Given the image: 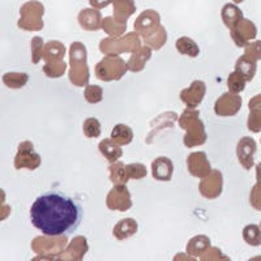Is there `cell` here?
Here are the masks:
<instances>
[{
	"label": "cell",
	"mask_w": 261,
	"mask_h": 261,
	"mask_svg": "<svg viewBox=\"0 0 261 261\" xmlns=\"http://www.w3.org/2000/svg\"><path fill=\"white\" fill-rule=\"evenodd\" d=\"M83 208L77 201L50 192L39 196L30 208L32 225L43 235L60 237L74 232L83 220Z\"/></svg>",
	"instance_id": "obj_1"
},
{
	"label": "cell",
	"mask_w": 261,
	"mask_h": 261,
	"mask_svg": "<svg viewBox=\"0 0 261 261\" xmlns=\"http://www.w3.org/2000/svg\"><path fill=\"white\" fill-rule=\"evenodd\" d=\"M69 73L71 84L79 88L89 85L90 71L88 65V51L84 43L73 42L69 46Z\"/></svg>",
	"instance_id": "obj_2"
},
{
	"label": "cell",
	"mask_w": 261,
	"mask_h": 261,
	"mask_svg": "<svg viewBox=\"0 0 261 261\" xmlns=\"http://www.w3.org/2000/svg\"><path fill=\"white\" fill-rule=\"evenodd\" d=\"M179 127L186 130L183 137L184 146L187 148H195L201 146L206 143L208 135L205 132L204 123L200 120V113L196 109H188L184 110L179 118Z\"/></svg>",
	"instance_id": "obj_3"
},
{
	"label": "cell",
	"mask_w": 261,
	"mask_h": 261,
	"mask_svg": "<svg viewBox=\"0 0 261 261\" xmlns=\"http://www.w3.org/2000/svg\"><path fill=\"white\" fill-rule=\"evenodd\" d=\"M141 47L140 34L127 33L122 37H107L99 42V51L103 55H120L123 53H135Z\"/></svg>",
	"instance_id": "obj_4"
},
{
	"label": "cell",
	"mask_w": 261,
	"mask_h": 261,
	"mask_svg": "<svg viewBox=\"0 0 261 261\" xmlns=\"http://www.w3.org/2000/svg\"><path fill=\"white\" fill-rule=\"evenodd\" d=\"M43 15H45V6L38 0L27 2L20 8V20L17 27L27 32H39L43 29Z\"/></svg>",
	"instance_id": "obj_5"
},
{
	"label": "cell",
	"mask_w": 261,
	"mask_h": 261,
	"mask_svg": "<svg viewBox=\"0 0 261 261\" xmlns=\"http://www.w3.org/2000/svg\"><path fill=\"white\" fill-rule=\"evenodd\" d=\"M65 246H67V235H60V237H50V235L37 237L33 239L32 244H30L33 252L42 256V258H48V260L60 258L62 253L64 252Z\"/></svg>",
	"instance_id": "obj_6"
},
{
	"label": "cell",
	"mask_w": 261,
	"mask_h": 261,
	"mask_svg": "<svg viewBox=\"0 0 261 261\" xmlns=\"http://www.w3.org/2000/svg\"><path fill=\"white\" fill-rule=\"evenodd\" d=\"M128 64L119 55H106L95 65V76L98 80L110 83L119 81L127 73Z\"/></svg>",
	"instance_id": "obj_7"
},
{
	"label": "cell",
	"mask_w": 261,
	"mask_h": 261,
	"mask_svg": "<svg viewBox=\"0 0 261 261\" xmlns=\"http://www.w3.org/2000/svg\"><path fill=\"white\" fill-rule=\"evenodd\" d=\"M42 163L41 155L38 154L34 149L30 141H22V143L18 145L17 153L15 155V161H13V165H15L16 170H37Z\"/></svg>",
	"instance_id": "obj_8"
},
{
	"label": "cell",
	"mask_w": 261,
	"mask_h": 261,
	"mask_svg": "<svg viewBox=\"0 0 261 261\" xmlns=\"http://www.w3.org/2000/svg\"><path fill=\"white\" fill-rule=\"evenodd\" d=\"M132 199L127 184H114L106 197V206L110 211L127 212L132 208Z\"/></svg>",
	"instance_id": "obj_9"
},
{
	"label": "cell",
	"mask_w": 261,
	"mask_h": 261,
	"mask_svg": "<svg viewBox=\"0 0 261 261\" xmlns=\"http://www.w3.org/2000/svg\"><path fill=\"white\" fill-rule=\"evenodd\" d=\"M161 16L154 9H146L140 13L135 20V32L140 34L143 38H148L151 34H154L161 27Z\"/></svg>",
	"instance_id": "obj_10"
},
{
	"label": "cell",
	"mask_w": 261,
	"mask_h": 261,
	"mask_svg": "<svg viewBox=\"0 0 261 261\" xmlns=\"http://www.w3.org/2000/svg\"><path fill=\"white\" fill-rule=\"evenodd\" d=\"M230 34H231V39L234 41L235 46H238L239 48H244L249 42H252L256 38L257 28H256L252 21L243 17L230 30Z\"/></svg>",
	"instance_id": "obj_11"
},
{
	"label": "cell",
	"mask_w": 261,
	"mask_h": 261,
	"mask_svg": "<svg viewBox=\"0 0 261 261\" xmlns=\"http://www.w3.org/2000/svg\"><path fill=\"white\" fill-rule=\"evenodd\" d=\"M242 107V98L239 94H235L232 92L223 93L221 97L214 103V113L217 116H222V118H227V116H235Z\"/></svg>",
	"instance_id": "obj_12"
},
{
	"label": "cell",
	"mask_w": 261,
	"mask_h": 261,
	"mask_svg": "<svg viewBox=\"0 0 261 261\" xmlns=\"http://www.w3.org/2000/svg\"><path fill=\"white\" fill-rule=\"evenodd\" d=\"M200 193L202 197L208 200H214L220 197L223 190V176L220 170H213L208 176L202 178L199 186Z\"/></svg>",
	"instance_id": "obj_13"
},
{
	"label": "cell",
	"mask_w": 261,
	"mask_h": 261,
	"mask_svg": "<svg viewBox=\"0 0 261 261\" xmlns=\"http://www.w3.org/2000/svg\"><path fill=\"white\" fill-rule=\"evenodd\" d=\"M257 150L256 141L252 137H242L237 144V157L244 170H251L255 165V153Z\"/></svg>",
	"instance_id": "obj_14"
},
{
	"label": "cell",
	"mask_w": 261,
	"mask_h": 261,
	"mask_svg": "<svg viewBox=\"0 0 261 261\" xmlns=\"http://www.w3.org/2000/svg\"><path fill=\"white\" fill-rule=\"evenodd\" d=\"M187 169L191 175L195 178H205L208 176L212 170L211 162L205 151H193L187 157Z\"/></svg>",
	"instance_id": "obj_15"
},
{
	"label": "cell",
	"mask_w": 261,
	"mask_h": 261,
	"mask_svg": "<svg viewBox=\"0 0 261 261\" xmlns=\"http://www.w3.org/2000/svg\"><path fill=\"white\" fill-rule=\"evenodd\" d=\"M206 94V85L204 81L196 80L188 88L180 92V99L188 109H197Z\"/></svg>",
	"instance_id": "obj_16"
},
{
	"label": "cell",
	"mask_w": 261,
	"mask_h": 261,
	"mask_svg": "<svg viewBox=\"0 0 261 261\" xmlns=\"http://www.w3.org/2000/svg\"><path fill=\"white\" fill-rule=\"evenodd\" d=\"M89 251V244L85 237H76L73 241L67 246L64 252L60 256V260H69V261H80L83 260L84 256Z\"/></svg>",
	"instance_id": "obj_17"
},
{
	"label": "cell",
	"mask_w": 261,
	"mask_h": 261,
	"mask_svg": "<svg viewBox=\"0 0 261 261\" xmlns=\"http://www.w3.org/2000/svg\"><path fill=\"white\" fill-rule=\"evenodd\" d=\"M77 21L80 27L88 32H97L102 29V18L99 9L97 8H84L81 9L77 16Z\"/></svg>",
	"instance_id": "obj_18"
},
{
	"label": "cell",
	"mask_w": 261,
	"mask_h": 261,
	"mask_svg": "<svg viewBox=\"0 0 261 261\" xmlns=\"http://www.w3.org/2000/svg\"><path fill=\"white\" fill-rule=\"evenodd\" d=\"M174 174V163L167 157H158L151 162V175L158 181H170Z\"/></svg>",
	"instance_id": "obj_19"
},
{
	"label": "cell",
	"mask_w": 261,
	"mask_h": 261,
	"mask_svg": "<svg viewBox=\"0 0 261 261\" xmlns=\"http://www.w3.org/2000/svg\"><path fill=\"white\" fill-rule=\"evenodd\" d=\"M248 109L249 114L247 128L253 134H258L261 130V93L249 99Z\"/></svg>",
	"instance_id": "obj_20"
},
{
	"label": "cell",
	"mask_w": 261,
	"mask_h": 261,
	"mask_svg": "<svg viewBox=\"0 0 261 261\" xmlns=\"http://www.w3.org/2000/svg\"><path fill=\"white\" fill-rule=\"evenodd\" d=\"M151 59V48L149 46H141L137 51L132 53L130 58L128 59V69L134 73L144 71L146 63Z\"/></svg>",
	"instance_id": "obj_21"
},
{
	"label": "cell",
	"mask_w": 261,
	"mask_h": 261,
	"mask_svg": "<svg viewBox=\"0 0 261 261\" xmlns=\"http://www.w3.org/2000/svg\"><path fill=\"white\" fill-rule=\"evenodd\" d=\"M139 223L134 218H123L113 228V235L118 241H125L128 238L136 235Z\"/></svg>",
	"instance_id": "obj_22"
},
{
	"label": "cell",
	"mask_w": 261,
	"mask_h": 261,
	"mask_svg": "<svg viewBox=\"0 0 261 261\" xmlns=\"http://www.w3.org/2000/svg\"><path fill=\"white\" fill-rule=\"evenodd\" d=\"M136 12V3L135 0H114L113 13L115 20L120 22H127L128 18Z\"/></svg>",
	"instance_id": "obj_23"
},
{
	"label": "cell",
	"mask_w": 261,
	"mask_h": 261,
	"mask_svg": "<svg viewBox=\"0 0 261 261\" xmlns=\"http://www.w3.org/2000/svg\"><path fill=\"white\" fill-rule=\"evenodd\" d=\"M98 150L101 151V154L106 158L110 163L116 162L122 158L123 150L122 146L116 144L113 139H105L98 144Z\"/></svg>",
	"instance_id": "obj_24"
},
{
	"label": "cell",
	"mask_w": 261,
	"mask_h": 261,
	"mask_svg": "<svg viewBox=\"0 0 261 261\" xmlns=\"http://www.w3.org/2000/svg\"><path fill=\"white\" fill-rule=\"evenodd\" d=\"M235 71L241 72L247 80V83H251L255 77L256 71H257V62L248 55L243 54L235 63Z\"/></svg>",
	"instance_id": "obj_25"
},
{
	"label": "cell",
	"mask_w": 261,
	"mask_h": 261,
	"mask_svg": "<svg viewBox=\"0 0 261 261\" xmlns=\"http://www.w3.org/2000/svg\"><path fill=\"white\" fill-rule=\"evenodd\" d=\"M221 17H222L223 24L226 25V28L231 30L243 18V12H242V9L239 7L235 6V3H227L221 9Z\"/></svg>",
	"instance_id": "obj_26"
},
{
	"label": "cell",
	"mask_w": 261,
	"mask_h": 261,
	"mask_svg": "<svg viewBox=\"0 0 261 261\" xmlns=\"http://www.w3.org/2000/svg\"><path fill=\"white\" fill-rule=\"evenodd\" d=\"M211 247V239L206 235H197L188 242L186 249H187L188 256H192V257H199L200 256L201 257Z\"/></svg>",
	"instance_id": "obj_27"
},
{
	"label": "cell",
	"mask_w": 261,
	"mask_h": 261,
	"mask_svg": "<svg viewBox=\"0 0 261 261\" xmlns=\"http://www.w3.org/2000/svg\"><path fill=\"white\" fill-rule=\"evenodd\" d=\"M65 53V46L59 41H50L47 42L43 47V53H42V59L46 63L48 62H58V60H63Z\"/></svg>",
	"instance_id": "obj_28"
},
{
	"label": "cell",
	"mask_w": 261,
	"mask_h": 261,
	"mask_svg": "<svg viewBox=\"0 0 261 261\" xmlns=\"http://www.w3.org/2000/svg\"><path fill=\"white\" fill-rule=\"evenodd\" d=\"M111 139L120 146L129 145L134 141V130L125 124H116L111 130Z\"/></svg>",
	"instance_id": "obj_29"
},
{
	"label": "cell",
	"mask_w": 261,
	"mask_h": 261,
	"mask_svg": "<svg viewBox=\"0 0 261 261\" xmlns=\"http://www.w3.org/2000/svg\"><path fill=\"white\" fill-rule=\"evenodd\" d=\"M102 30L109 37H122L127 30V22H120L114 16H107L102 21Z\"/></svg>",
	"instance_id": "obj_30"
},
{
	"label": "cell",
	"mask_w": 261,
	"mask_h": 261,
	"mask_svg": "<svg viewBox=\"0 0 261 261\" xmlns=\"http://www.w3.org/2000/svg\"><path fill=\"white\" fill-rule=\"evenodd\" d=\"M175 47L179 54L186 55V57L188 58L199 57L200 54L199 45H197L193 39H191L190 37H180L179 39H176Z\"/></svg>",
	"instance_id": "obj_31"
},
{
	"label": "cell",
	"mask_w": 261,
	"mask_h": 261,
	"mask_svg": "<svg viewBox=\"0 0 261 261\" xmlns=\"http://www.w3.org/2000/svg\"><path fill=\"white\" fill-rule=\"evenodd\" d=\"M29 81V74L25 72H7L3 74V84L9 89H21Z\"/></svg>",
	"instance_id": "obj_32"
},
{
	"label": "cell",
	"mask_w": 261,
	"mask_h": 261,
	"mask_svg": "<svg viewBox=\"0 0 261 261\" xmlns=\"http://www.w3.org/2000/svg\"><path fill=\"white\" fill-rule=\"evenodd\" d=\"M109 175L113 184H127L129 180L127 172V165L123 162H114L109 167Z\"/></svg>",
	"instance_id": "obj_33"
},
{
	"label": "cell",
	"mask_w": 261,
	"mask_h": 261,
	"mask_svg": "<svg viewBox=\"0 0 261 261\" xmlns=\"http://www.w3.org/2000/svg\"><path fill=\"white\" fill-rule=\"evenodd\" d=\"M166 42H167V30L163 25H161L160 29H158L154 34H151V36L148 37V38H144V43H145L146 46H149L151 50H155V51L161 50L163 46L166 45Z\"/></svg>",
	"instance_id": "obj_34"
},
{
	"label": "cell",
	"mask_w": 261,
	"mask_h": 261,
	"mask_svg": "<svg viewBox=\"0 0 261 261\" xmlns=\"http://www.w3.org/2000/svg\"><path fill=\"white\" fill-rule=\"evenodd\" d=\"M243 239L252 247L261 246V227L257 225H247L243 228Z\"/></svg>",
	"instance_id": "obj_35"
},
{
	"label": "cell",
	"mask_w": 261,
	"mask_h": 261,
	"mask_svg": "<svg viewBox=\"0 0 261 261\" xmlns=\"http://www.w3.org/2000/svg\"><path fill=\"white\" fill-rule=\"evenodd\" d=\"M246 84H247V80L244 79V76L241 73V72L234 71L228 74L227 88L230 92L235 93V94H239V93H242L244 89H246Z\"/></svg>",
	"instance_id": "obj_36"
},
{
	"label": "cell",
	"mask_w": 261,
	"mask_h": 261,
	"mask_svg": "<svg viewBox=\"0 0 261 261\" xmlns=\"http://www.w3.org/2000/svg\"><path fill=\"white\" fill-rule=\"evenodd\" d=\"M67 69V63L64 60H58V62H48L43 65V73L50 79H59L65 73Z\"/></svg>",
	"instance_id": "obj_37"
},
{
	"label": "cell",
	"mask_w": 261,
	"mask_h": 261,
	"mask_svg": "<svg viewBox=\"0 0 261 261\" xmlns=\"http://www.w3.org/2000/svg\"><path fill=\"white\" fill-rule=\"evenodd\" d=\"M84 135L88 139H98L101 136V123L97 118H88L83 124Z\"/></svg>",
	"instance_id": "obj_38"
},
{
	"label": "cell",
	"mask_w": 261,
	"mask_h": 261,
	"mask_svg": "<svg viewBox=\"0 0 261 261\" xmlns=\"http://www.w3.org/2000/svg\"><path fill=\"white\" fill-rule=\"evenodd\" d=\"M84 97L88 103H99L103 99V89L99 85H86L84 90Z\"/></svg>",
	"instance_id": "obj_39"
},
{
	"label": "cell",
	"mask_w": 261,
	"mask_h": 261,
	"mask_svg": "<svg viewBox=\"0 0 261 261\" xmlns=\"http://www.w3.org/2000/svg\"><path fill=\"white\" fill-rule=\"evenodd\" d=\"M127 172L129 179H135V180H140V179H144L148 175V170H146L145 165L143 163H129L127 165Z\"/></svg>",
	"instance_id": "obj_40"
},
{
	"label": "cell",
	"mask_w": 261,
	"mask_h": 261,
	"mask_svg": "<svg viewBox=\"0 0 261 261\" xmlns=\"http://www.w3.org/2000/svg\"><path fill=\"white\" fill-rule=\"evenodd\" d=\"M30 47H32V63L33 64H38L42 59V53H43V39L41 37H34L30 42Z\"/></svg>",
	"instance_id": "obj_41"
},
{
	"label": "cell",
	"mask_w": 261,
	"mask_h": 261,
	"mask_svg": "<svg viewBox=\"0 0 261 261\" xmlns=\"http://www.w3.org/2000/svg\"><path fill=\"white\" fill-rule=\"evenodd\" d=\"M249 204L256 211L261 212V181H257L249 193Z\"/></svg>",
	"instance_id": "obj_42"
},
{
	"label": "cell",
	"mask_w": 261,
	"mask_h": 261,
	"mask_svg": "<svg viewBox=\"0 0 261 261\" xmlns=\"http://www.w3.org/2000/svg\"><path fill=\"white\" fill-rule=\"evenodd\" d=\"M244 54L256 62L261 60V41H252L244 47Z\"/></svg>",
	"instance_id": "obj_43"
},
{
	"label": "cell",
	"mask_w": 261,
	"mask_h": 261,
	"mask_svg": "<svg viewBox=\"0 0 261 261\" xmlns=\"http://www.w3.org/2000/svg\"><path fill=\"white\" fill-rule=\"evenodd\" d=\"M201 260L202 261H208V260H230V258L227 257V256L223 255L222 252H221L220 249L218 248H213V247H211V248L206 251V252L204 253V255L201 256Z\"/></svg>",
	"instance_id": "obj_44"
},
{
	"label": "cell",
	"mask_w": 261,
	"mask_h": 261,
	"mask_svg": "<svg viewBox=\"0 0 261 261\" xmlns=\"http://www.w3.org/2000/svg\"><path fill=\"white\" fill-rule=\"evenodd\" d=\"M113 2L114 0H89V4L92 6V8L102 9V8H106L107 6H110Z\"/></svg>",
	"instance_id": "obj_45"
},
{
	"label": "cell",
	"mask_w": 261,
	"mask_h": 261,
	"mask_svg": "<svg viewBox=\"0 0 261 261\" xmlns=\"http://www.w3.org/2000/svg\"><path fill=\"white\" fill-rule=\"evenodd\" d=\"M256 180L261 181V162L256 166Z\"/></svg>",
	"instance_id": "obj_46"
},
{
	"label": "cell",
	"mask_w": 261,
	"mask_h": 261,
	"mask_svg": "<svg viewBox=\"0 0 261 261\" xmlns=\"http://www.w3.org/2000/svg\"><path fill=\"white\" fill-rule=\"evenodd\" d=\"M232 2H234L235 4H241V3H243L244 0H232Z\"/></svg>",
	"instance_id": "obj_47"
},
{
	"label": "cell",
	"mask_w": 261,
	"mask_h": 261,
	"mask_svg": "<svg viewBox=\"0 0 261 261\" xmlns=\"http://www.w3.org/2000/svg\"><path fill=\"white\" fill-rule=\"evenodd\" d=\"M260 227H261V223H260Z\"/></svg>",
	"instance_id": "obj_48"
},
{
	"label": "cell",
	"mask_w": 261,
	"mask_h": 261,
	"mask_svg": "<svg viewBox=\"0 0 261 261\" xmlns=\"http://www.w3.org/2000/svg\"><path fill=\"white\" fill-rule=\"evenodd\" d=\"M260 141H261V140H260Z\"/></svg>",
	"instance_id": "obj_49"
}]
</instances>
